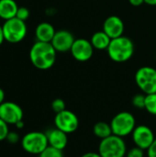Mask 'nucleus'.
<instances>
[{"instance_id":"nucleus-2","label":"nucleus","mask_w":156,"mask_h":157,"mask_svg":"<svg viewBox=\"0 0 156 157\" xmlns=\"http://www.w3.org/2000/svg\"><path fill=\"white\" fill-rule=\"evenodd\" d=\"M107 52L113 62L125 63L134 54V43L129 37L122 35L111 40Z\"/></svg>"},{"instance_id":"nucleus-31","label":"nucleus","mask_w":156,"mask_h":157,"mask_svg":"<svg viewBox=\"0 0 156 157\" xmlns=\"http://www.w3.org/2000/svg\"><path fill=\"white\" fill-rule=\"evenodd\" d=\"M4 40H5V37H4V32H3V28H2V26L0 25V46L3 44V42H4Z\"/></svg>"},{"instance_id":"nucleus-25","label":"nucleus","mask_w":156,"mask_h":157,"mask_svg":"<svg viewBox=\"0 0 156 157\" xmlns=\"http://www.w3.org/2000/svg\"><path fill=\"white\" fill-rule=\"evenodd\" d=\"M126 157H144V150L134 146L127 151Z\"/></svg>"},{"instance_id":"nucleus-8","label":"nucleus","mask_w":156,"mask_h":157,"mask_svg":"<svg viewBox=\"0 0 156 157\" xmlns=\"http://www.w3.org/2000/svg\"><path fill=\"white\" fill-rule=\"evenodd\" d=\"M54 125L57 129L64 132L67 134L74 132L79 127V120L76 114L73 111L64 109L62 112L56 113L54 117Z\"/></svg>"},{"instance_id":"nucleus-32","label":"nucleus","mask_w":156,"mask_h":157,"mask_svg":"<svg viewBox=\"0 0 156 157\" xmlns=\"http://www.w3.org/2000/svg\"><path fill=\"white\" fill-rule=\"evenodd\" d=\"M15 126L17 128V129H23L24 128V126H25V123H24V121H18L17 123H16L15 124Z\"/></svg>"},{"instance_id":"nucleus-29","label":"nucleus","mask_w":156,"mask_h":157,"mask_svg":"<svg viewBox=\"0 0 156 157\" xmlns=\"http://www.w3.org/2000/svg\"><path fill=\"white\" fill-rule=\"evenodd\" d=\"M129 2L133 6H140L144 4V0H129Z\"/></svg>"},{"instance_id":"nucleus-5","label":"nucleus","mask_w":156,"mask_h":157,"mask_svg":"<svg viewBox=\"0 0 156 157\" xmlns=\"http://www.w3.org/2000/svg\"><path fill=\"white\" fill-rule=\"evenodd\" d=\"M20 143L22 149L26 153L34 155H40L49 146L47 135L41 132H29L26 133Z\"/></svg>"},{"instance_id":"nucleus-18","label":"nucleus","mask_w":156,"mask_h":157,"mask_svg":"<svg viewBox=\"0 0 156 157\" xmlns=\"http://www.w3.org/2000/svg\"><path fill=\"white\" fill-rule=\"evenodd\" d=\"M93 133L96 137L103 140L110 135H112V130L110 123H107L105 121H98L93 127Z\"/></svg>"},{"instance_id":"nucleus-17","label":"nucleus","mask_w":156,"mask_h":157,"mask_svg":"<svg viewBox=\"0 0 156 157\" xmlns=\"http://www.w3.org/2000/svg\"><path fill=\"white\" fill-rule=\"evenodd\" d=\"M94 49L99 50V51H103V50H107L111 39L108 37V34H106L103 30L102 31H97L96 33L93 34V36L91 37L90 40Z\"/></svg>"},{"instance_id":"nucleus-12","label":"nucleus","mask_w":156,"mask_h":157,"mask_svg":"<svg viewBox=\"0 0 156 157\" xmlns=\"http://www.w3.org/2000/svg\"><path fill=\"white\" fill-rule=\"evenodd\" d=\"M74 40L75 39L72 32L67 29H60L55 32L51 43L57 52L63 53L71 51Z\"/></svg>"},{"instance_id":"nucleus-14","label":"nucleus","mask_w":156,"mask_h":157,"mask_svg":"<svg viewBox=\"0 0 156 157\" xmlns=\"http://www.w3.org/2000/svg\"><path fill=\"white\" fill-rule=\"evenodd\" d=\"M49 146L56 148L58 150L63 151L68 144V134L64 132L57 129L56 127L53 129H50L46 132Z\"/></svg>"},{"instance_id":"nucleus-13","label":"nucleus","mask_w":156,"mask_h":157,"mask_svg":"<svg viewBox=\"0 0 156 157\" xmlns=\"http://www.w3.org/2000/svg\"><path fill=\"white\" fill-rule=\"evenodd\" d=\"M103 31L112 40L123 35L124 23L122 19L115 15L108 17L103 23Z\"/></svg>"},{"instance_id":"nucleus-21","label":"nucleus","mask_w":156,"mask_h":157,"mask_svg":"<svg viewBox=\"0 0 156 157\" xmlns=\"http://www.w3.org/2000/svg\"><path fill=\"white\" fill-rule=\"evenodd\" d=\"M145 98H146L145 94H136L132 98L131 103L136 109H143L145 108Z\"/></svg>"},{"instance_id":"nucleus-30","label":"nucleus","mask_w":156,"mask_h":157,"mask_svg":"<svg viewBox=\"0 0 156 157\" xmlns=\"http://www.w3.org/2000/svg\"><path fill=\"white\" fill-rule=\"evenodd\" d=\"M5 97H6V95H5V91L0 87V105H1L2 103H4V102H5Z\"/></svg>"},{"instance_id":"nucleus-23","label":"nucleus","mask_w":156,"mask_h":157,"mask_svg":"<svg viewBox=\"0 0 156 157\" xmlns=\"http://www.w3.org/2000/svg\"><path fill=\"white\" fill-rule=\"evenodd\" d=\"M29 15H30L29 10L26 6H18V9H17L16 17L21 19L23 21H26L29 17Z\"/></svg>"},{"instance_id":"nucleus-33","label":"nucleus","mask_w":156,"mask_h":157,"mask_svg":"<svg viewBox=\"0 0 156 157\" xmlns=\"http://www.w3.org/2000/svg\"><path fill=\"white\" fill-rule=\"evenodd\" d=\"M144 3L149 6H156V0H144Z\"/></svg>"},{"instance_id":"nucleus-27","label":"nucleus","mask_w":156,"mask_h":157,"mask_svg":"<svg viewBox=\"0 0 156 157\" xmlns=\"http://www.w3.org/2000/svg\"><path fill=\"white\" fill-rule=\"evenodd\" d=\"M147 155L148 157H156V138L151 146L147 149Z\"/></svg>"},{"instance_id":"nucleus-28","label":"nucleus","mask_w":156,"mask_h":157,"mask_svg":"<svg viewBox=\"0 0 156 157\" xmlns=\"http://www.w3.org/2000/svg\"><path fill=\"white\" fill-rule=\"evenodd\" d=\"M81 157H101V155H99V153L97 152H87L86 154H84Z\"/></svg>"},{"instance_id":"nucleus-9","label":"nucleus","mask_w":156,"mask_h":157,"mask_svg":"<svg viewBox=\"0 0 156 157\" xmlns=\"http://www.w3.org/2000/svg\"><path fill=\"white\" fill-rule=\"evenodd\" d=\"M94 50L95 49L90 40L86 39H75L70 52L74 60L85 63L92 58Z\"/></svg>"},{"instance_id":"nucleus-11","label":"nucleus","mask_w":156,"mask_h":157,"mask_svg":"<svg viewBox=\"0 0 156 157\" xmlns=\"http://www.w3.org/2000/svg\"><path fill=\"white\" fill-rule=\"evenodd\" d=\"M0 119L8 125H15L23 121V110L19 105L11 101H5L0 105Z\"/></svg>"},{"instance_id":"nucleus-10","label":"nucleus","mask_w":156,"mask_h":157,"mask_svg":"<svg viewBox=\"0 0 156 157\" xmlns=\"http://www.w3.org/2000/svg\"><path fill=\"white\" fill-rule=\"evenodd\" d=\"M131 137L135 146L143 150H147L155 140L153 130L147 125L136 126L131 133Z\"/></svg>"},{"instance_id":"nucleus-20","label":"nucleus","mask_w":156,"mask_h":157,"mask_svg":"<svg viewBox=\"0 0 156 157\" xmlns=\"http://www.w3.org/2000/svg\"><path fill=\"white\" fill-rule=\"evenodd\" d=\"M39 157H64L62 150H58L51 146H48Z\"/></svg>"},{"instance_id":"nucleus-19","label":"nucleus","mask_w":156,"mask_h":157,"mask_svg":"<svg viewBox=\"0 0 156 157\" xmlns=\"http://www.w3.org/2000/svg\"><path fill=\"white\" fill-rule=\"evenodd\" d=\"M144 109L151 115L156 116V93L146 95Z\"/></svg>"},{"instance_id":"nucleus-6","label":"nucleus","mask_w":156,"mask_h":157,"mask_svg":"<svg viewBox=\"0 0 156 157\" xmlns=\"http://www.w3.org/2000/svg\"><path fill=\"white\" fill-rule=\"evenodd\" d=\"M5 40L9 43H18L22 41L28 33L26 21L17 17L6 20L2 26Z\"/></svg>"},{"instance_id":"nucleus-3","label":"nucleus","mask_w":156,"mask_h":157,"mask_svg":"<svg viewBox=\"0 0 156 157\" xmlns=\"http://www.w3.org/2000/svg\"><path fill=\"white\" fill-rule=\"evenodd\" d=\"M127 151L124 138L114 134L101 140L98 145V153L101 157H125Z\"/></svg>"},{"instance_id":"nucleus-16","label":"nucleus","mask_w":156,"mask_h":157,"mask_svg":"<svg viewBox=\"0 0 156 157\" xmlns=\"http://www.w3.org/2000/svg\"><path fill=\"white\" fill-rule=\"evenodd\" d=\"M18 6L15 0H0V18L6 20L16 17Z\"/></svg>"},{"instance_id":"nucleus-24","label":"nucleus","mask_w":156,"mask_h":157,"mask_svg":"<svg viewBox=\"0 0 156 157\" xmlns=\"http://www.w3.org/2000/svg\"><path fill=\"white\" fill-rule=\"evenodd\" d=\"M9 132L8 124L4 121L2 119H0V142L5 141L7 137V134Z\"/></svg>"},{"instance_id":"nucleus-1","label":"nucleus","mask_w":156,"mask_h":157,"mask_svg":"<svg viewBox=\"0 0 156 157\" xmlns=\"http://www.w3.org/2000/svg\"><path fill=\"white\" fill-rule=\"evenodd\" d=\"M57 52L51 42L36 41L29 50V60L39 70L51 69L56 61Z\"/></svg>"},{"instance_id":"nucleus-7","label":"nucleus","mask_w":156,"mask_h":157,"mask_svg":"<svg viewBox=\"0 0 156 157\" xmlns=\"http://www.w3.org/2000/svg\"><path fill=\"white\" fill-rule=\"evenodd\" d=\"M135 82L143 94L156 93V69L152 66L139 68L135 74Z\"/></svg>"},{"instance_id":"nucleus-15","label":"nucleus","mask_w":156,"mask_h":157,"mask_svg":"<svg viewBox=\"0 0 156 157\" xmlns=\"http://www.w3.org/2000/svg\"><path fill=\"white\" fill-rule=\"evenodd\" d=\"M54 27L49 22H41L40 23L35 29V36L38 41L42 42H51L54 35H55Z\"/></svg>"},{"instance_id":"nucleus-4","label":"nucleus","mask_w":156,"mask_h":157,"mask_svg":"<svg viewBox=\"0 0 156 157\" xmlns=\"http://www.w3.org/2000/svg\"><path fill=\"white\" fill-rule=\"evenodd\" d=\"M110 126L114 135L125 138L129 135H131L136 127V120L133 114L131 112L121 111L112 118Z\"/></svg>"},{"instance_id":"nucleus-26","label":"nucleus","mask_w":156,"mask_h":157,"mask_svg":"<svg viewBox=\"0 0 156 157\" xmlns=\"http://www.w3.org/2000/svg\"><path fill=\"white\" fill-rule=\"evenodd\" d=\"M6 141L8 142L11 144H17L21 140H20L19 135H18L17 132H9L8 134H7V137H6Z\"/></svg>"},{"instance_id":"nucleus-22","label":"nucleus","mask_w":156,"mask_h":157,"mask_svg":"<svg viewBox=\"0 0 156 157\" xmlns=\"http://www.w3.org/2000/svg\"><path fill=\"white\" fill-rule=\"evenodd\" d=\"M51 109L55 113H59L63 111L65 109V102L62 98H56L51 102Z\"/></svg>"}]
</instances>
